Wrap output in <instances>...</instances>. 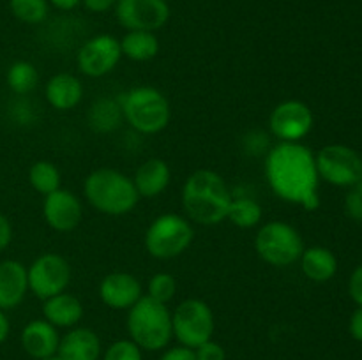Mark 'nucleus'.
I'll return each instance as SVG.
<instances>
[{
	"label": "nucleus",
	"instance_id": "obj_1",
	"mask_svg": "<svg viewBox=\"0 0 362 360\" xmlns=\"http://www.w3.org/2000/svg\"><path fill=\"white\" fill-rule=\"evenodd\" d=\"M265 176L274 194L288 203L317 210L318 175L315 155L299 141H279L265 157Z\"/></svg>",
	"mask_w": 362,
	"mask_h": 360
},
{
	"label": "nucleus",
	"instance_id": "obj_2",
	"mask_svg": "<svg viewBox=\"0 0 362 360\" xmlns=\"http://www.w3.org/2000/svg\"><path fill=\"white\" fill-rule=\"evenodd\" d=\"M232 194L221 175L211 169H198L187 176L182 189V207L189 221L216 226L228 215Z\"/></svg>",
	"mask_w": 362,
	"mask_h": 360
},
{
	"label": "nucleus",
	"instance_id": "obj_3",
	"mask_svg": "<svg viewBox=\"0 0 362 360\" xmlns=\"http://www.w3.org/2000/svg\"><path fill=\"white\" fill-rule=\"evenodd\" d=\"M83 193L88 203L106 215L129 214L140 200L133 179L112 168L94 169L85 179Z\"/></svg>",
	"mask_w": 362,
	"mask_h": 360
},
{
	"label": "nucleus",
	"instance_id": "obj_4",
	"mask_svg": "<svg viewBox=\"0 0 362 360\" xmlns=\"http://www.w3.org/2000/svg\"><path fill=\"white\" fill-rule=\"evenodd\" d=\"M127 330L140 348L156 352L163 349L173 335L172 314L166 304L144 295L127 314Z\"/></svg>",
	"mask_w": 362,
	"mask_h": 360
},
{
	"label": "nucleus",
	"instance_id": "obj_5",
	"mask_svg": "<svg viewBox=\"0 0 362 360\" xmlns=\"http://www.w3.org/2000/svg\"><path fill=\"white\" fill-rule=\"evenodd\" d=\"M126 122L141 134L161 133L170 122L172 109L163 92L154 87H134L119 97Z\"/></svg>",
	"mask_w": 362,
	"mask_h": 360
},
{
	"label": "nucleus",
	"instance_id": "obj_6",
	"mask_svg": "<svg viewBox=\"0 0 362 360\" xmlns=\"http://www.w3.org/2000/svg\"><path fill=\"white\" fill-rule=\"evenodd\" d=\"M194 239L191 221L179 214H163L145 232V249L152 258L170 260L182 254Z\"/></svg>",
	"mask_w": 362,
	"mask_h": 360
},
{
	"label": "nucleus",
	"instance_id": "obj_7",
	"mask_svg": "<svg viewBox=\"0 0 362 360\" xmlns=\"http://www.w3.org/2000/svg\"><path fill=\"white\" fill-rule=\"evenodd\" d=\"M258 256L274 267H288L296 263L304 251L300 233L285 221L265 222L255 239Z\"/></svg>",
	"mask_w": 362,
	"mask_h": 360
},
{
	"label": "nucleus",
	"instance_id": "obj_8",
	"mask_svg": "<svg viewBox=\"0 0 362 360\" xmlns=\"http://www.w3.org/2000/svg\"><path fill=\"white\" fill-rule=\"evenodd\" d=\"M173 335L186 348H198L211 341L214 332V314L200 299H187L177 306L172 314Z\"/></svg>",
	"mask_w": 362,
	"mask_h": 360
},
{
	"label": "nucleus",
	"instance_id": "obj_9",
	"mask_svg": "<svg viewBox=\"0 0 362 360\" xmlns=\"http://www.w3.org/2000/svg\"><path fill=\"white\" fill-rule=\"evenodd\" d=\"M318 175L338 187H350L362 179V157L346 145H327L317 155Z\"/></svg>",
	"mask_w": 362,
	"mask_h": 360
},
{
	"label": "nucleus",
	"instance_id": "obj_10",
	"mask_svg": "<svg viewBox=\"0 0 362 360\" xmlns=\"http://www.w3.org/2000/svg\"><path fill=\"white\" fill-rule=\"evenodd\" d=\"M28 289L37 299L46 300L66 292L71 282V265L57 253L41 254L27 268Z\"/></svg>",
	"mask_w": 362,
	"mask_h": 360
},
{
	"label": "nucleus",
	"instance_id": "obj_11",
	"mask_svg": "<svg viewBox=\"0 0 362 360\" xmlns=\"http://www.w3.org/2000/svg\"><path fill=\"white\" fill-rule=\"evenodd\" d=\"M122 59L120 41L110 34H99L81 44L76 53L78 69L90 78L108 74Z\"/></svg>",
	"mask_w": 362,
	"mask_h": 360
},
{
	"label": "nucleus",
	"instance_id": "obj_12",
	"mask_svg": "<svg viewBox=\"0 0 362 360\" xmlns=\"http://www.w3.org/2000/svg\"><path fill=\"white\" fill-rule=\"evenodd\" d=\"M115 16L127 30L156 32L170 20L166 0H117Z\"/></svg>",
	"mask_w": 362,
	"mask_h": 360
},
{
	"label": "nucleus",
	"instance_id": "obj_13",
	"mask_svg": "<svg viewBox=\"0 0 362 360\" xmlns=\"http://www.w3.org/2000/svg\"><path fill=\"white\" fill-rule=\"evenodd\" d=\"M313 113L303 101H283L272 109L269 127L279 141H299L313 129Z\"/></svg>",
	"mask_w": 362,
	"mask_h": 360
},
{
	"label": "nucleus",
	"instance_id": "obj_14",
	"mask_svg": "<svg viewBox=\"0 0 362 360\" xmlns=\"http://www.w3.org/2000/svg\"><path fill=\"white\" fill-rule=\"evenodd\" d=\"M42 215L49 228L55 232H73L83 217V207L81 201L73 191L57 189L46 194L42 203Z\"/></svg>",
	"mask_w": 362,
	"mask_h": 360
},
{
	"label": "nucleus",
	"instance_id": "obj_15",
	"mask_svg": "<svg viewBox=\"0 0 362 360\" xmlns=\"http://www.w3.org/2000/svg\"><path fill=\"white\" fill-rule=\"evenodd\" d=\"M99 296L103 304L112 309L122 311L133 307L144 296L141 282L127 272H113L103 277L99 284Z\"/></svg>",
	"mask_w": 362,
	"mask_h": 360
},
{
	"label": "nucleus",
	"instance_id": "obj_16",
	"mask_svg": "<svg viewBox=\"0 0 362 360\" xmlns=\"http://www.w3.org/2000/svg\"><path fill=\"white\" fill-rule=\"evenodd\" d=\"M28 292L27 268L18 260L0 261V309L9 311L23 302Z\"/></svg>",
	"mask_w": 362,
	"mask_h": 360
},
{
	"label": "nucleus",
	"instance_id": "obj_17",
	"mask_svg": "<svg viewBox=\"0 0 362 360\" xmlns=\"http://www.w3.org/2000/svg\"><path fill=\"white\" fill-rule=\"evenodd\" d=\"M59 342L60 337L57 327L46 320H32L21 332V346L28 355L37 360L55 355Z\"/></svg>",
	"mask_w": 362,
	"mask_h": 360
},
{
	"label": "nucleus",
	"instance_id": "obj_18",
	"mask_svg": "<svg viewBox=\"0 0 362 360\" xmlns=\"http://www.w3.org/2000/svg\"><path fill=\"white\" fill-rule=\"evenodd\" d=\"M57 353L62 360H98L101 341L90 328H73L60 339Z\"/></svg>",
	"mask_w": 362,
	"mask_h": 360
},
{
	"label": "nucleus",
	"instance_id": "obj_19",
	"mask_svg": "<svg viewBox=\"0 0 362 360\" xmlns=\"http://www.w3.org/2000/svg\"><path fill=\"white\" fill-rule=\"evenodd\" d=\"M83 97V85L74 74L59 73L46 83V99L59 112H67L80 104Z\"/></svg>",
	"mask_w": 362,
	"mask_h": 360
},
{
	"label": "nucleus",
	"instance_id": "obj_20",
	"mask_svg": "<svg viewBox=\"0 0 362 360\" xmlns=\"http://www.w3.org/2000/svg\"><path fill=\"white\" fill-rule=\"evenodd\" d=\"M170 179V166L163 159H148L138 166L133 182L140 198H156L168 187Z\"/></svg>",
	"mask_w": 362,
	"mask_h": 360
},
{
	"label": "nucleus",
	"instance_id": "obj_21",
	"mask_svg": "<svg viewBox=\"0 0 362 360\" xmlns=\"http://www.w3.org/2000/svg\"><path fill=\"white\" fill-rule=\"evenodd\" d=\"M42 314L45 320L49 321L53 327H74L83 316V306L80 299L71 293H59L55 296H49L42 304Z\"/></svg>",
	"mask_w": 362,
	"mask_h": 360
},
{
	"label": "nucleus",
	"instance_id": "obj_22",
	"mask_svg": "<svg viewBox=\"0 0 362 360\" xmlns=\"http://www.w3.org/2000/svg\"><path fill=\"white\" fill-rule=\"evenodd\" d=\"M299 260L304 275L315 282L329 281L334 277L336 270H338V260L327 247L315 246L304 249Z\"/></svg>",
	"mask_w": 362,
	"mask_h": 360
},
{
	"label": "nucleus",
	"instance_id": "obj_23",
	"mask_svg": "<svg viewBox=\"0 0 362 360\" xmlns=\"http://www.w3.org/2000/svg\"><path fill=\"white\" fill-rule=\"evenodd\" d=\"M122 55L134 62H147L159 53V41L154 32L129 30L120 41Z\"/></svg>",
	"mask_w": 362,
	"mask_h": 360
},
{
	"label": "nucleus",
	"instance_id": "obj_24",
	"mask_svg": "<svg viewBox=\"0 0 362 360\" xmlns=\"http://www.w3.org/2000/svg\"><path fill=\"white\" fill-rule=\"evenodd\" d=\"M122 119L119 99L101 97L88 109V126L95 133H112L120 126Z\"/></svg>",
	"mask_w": 362,
	"mask_h": 360
},
{
	"label": "nucleus",
	"instance_id": "obj_25",
	"mask_svg": "<svg viewBox=\"0 0 362 360\" xmlns=\"http://www.w3.org/2000/svg\"><path fill=\"white\" fill-rule=\"evenodd\" d=\"M7 87L16 95H27L37 87L39 73L34 64L27 60H18L7 69Z\"/></svg>",
	"mask_w": 362,
	"mask_h": 360
},
{
	"label": "nucleus",
	"instance_id": "obj_26",
	"mask_svg": "<svg viewBox=\"0 0 362 360\" xmlns=\"http://www.w3.org/2000/svg\"><path fill=\"white\" fill-rule=\"evenodd\" d=\"M28 182H30V186L34 187L39 194H45L46 196V194L60 189L62 176H60L59 168H57L53 162L37 161L30 166V172H28Z\"/></svg>",
	"mask_w": 362,
	"mask_h": 360
},
{
	"label": "nucleus",
	"instance_id": "obj_27",
	"mask_svg": "<svg viewBox=\"0 0 362 360\" xmlns=\"http://www.w3.org/2000/svg\"><path fill=\"white\" fill-rule=\"evenodd\" d=\"M226 219L239 228H255L262 221V207L251 198H237L230 203Z\"/></svg>",
	"mask_w": 362,
	"mask_h": 360
},
{
	"label": "nucleus",
	"instance_id": "obj_28",
	"mask_svg": "<svg viewBox=\"0 0 362 360\" xmlns=\"http://www.w3.org/2000/svg\"><path fill=\"white\" fill-rule=\"evenodd\" d=\"M48 0H9V9L16 20L27 25H39L48 18Z\"/></svg>",
	"mask_w": 362,
	"mask_h": 360
},
{
	"label": "nucleus",
	"instance_id": "obj_29",
	"mask_svg": "<svg viewBox=\"0 0 362 360\" xmlns=\"http://www.w3.org/2000/svg\"><path fill=\"white\" fill-rule=\"evenodd\" d=\"M177 293V281L168 272L154 274L148 281V296L161 304H168Z\"/></svg>",
	"mask_w": 362,
	"mask_h": 360
},
{
	"label": "nucleus",
	"instance_id": "obj_30",
	"mask_svg": "<svg viewBox=\"0 0 362 360\" xmlns=\"http://www.w3.org/2000/svg\"><path fill=\"white\" fill-rule=\"evenodd\" d=\"M105 360H141L140 346L133 341H117L106 349Z\"/></svg>",
	"mask_w": 362,
	"mask_h": 360
},
{
	"label": "nucleus",
	"instance_id": "obj_31",
	"mask_svg": "<svg viewBox=\"0 0 362 360\" xmlns=\"http://www.w3.org/2000/svg\"><path fill=\"white\" fill-rule=\"evenodd\" d=\"M345 210L356 221H362V179L350 186L349 194L345 198Z\"/></svg>",
	"mask_w": 362,
	"mask_h": 360
},
{
	"label": "nucleus",
	"instance_id": "obj_32",
	"mask_svg": "<svg viewBox=\"0 0 362 360\" xmlns=\"http://www.w3.org/2000/svg\"><path fill=\"white\" fill-rule=\"evenodd\" d=\"M194 349H197V352H194L197 360H226L225 349H223L218 342L207 341Z\"/></svg>",
	"mask_w": 362,
	"mask_h": 360
},
{
	"label": "nucleus",
	"instance_id": "obj_33",
	"mask_svg": "<svg viewBox=\"0 0 362 360\" xmlns=\"http://www.w3.org/2000/svg\"><path fill=\"white\" fill-rule=\"evenodd\" d=\"M349 292L354 302H356L359 307H362V263L356 268V270H354L352 277H350Z\"/></svg>",
	"mask_w": 362,
	"mask_h": 360
},
{
	"label": "nucleus",
	"instance_id": "obj_34",
	"mask_svg": "<svg viewBox=\"0 0 362 360\" xmlns=\"http://www.w3.org/2000/svg\"><path fill=\"white\" fill-rule=\"evenodd\" d=\"M161 360H197V355H194V352L191 348L177 346V348L168 349V352L161 356Z\"/></svg>",
	"mask_w": 362,
	"mask_h": 360
},
{
	"label": "nucleus",
	"instance_id": "obj_35",
	"mask_svg": "<svg viewBox=\"0 0 362 360\" xmlns=\"http://www.w3.org/2000/svg\"><path fill=\"white\" fill-rule=\"evenodd\" d=\"M11 240H13V226L6 215L0 214V253L7 249Z\"/></svg>",
	"mask_w": 362,
	"mask_h": 360
},
{
	"label": "nucleus",
	"instance_id": "obj_36",
	"mask_svg": "<svg viewBox=\"0 0 362 360\" xmlns=\"http://www.w3.org/2000/svg\"><path fill=\"white\" fill-rule=\"evenodd\" d=\"M81 2L90 13H106L112 7H115L117 0H81Z\"/></svg>",
	"mask_w": 362,
	"mask_h": 360
},
{
	"label": "nucleus",
	"instance_id": "obj_37",
	"mask_svg": "<svg viewBox=\"0 0 362 360\" xmlns=\"http://www.w3.org/2000/svg\"><path fill=\"white\" fill-rule=\"evenodd\" d=\"M350 334L356 341H362V307H357L350 318Z\"/></svg>",
	"mask_w": 362,
	"mask_h": 360
},
{
	"label": "nucleus",
	"instance_id": "obj_38",
	"mask_svg": "<svg viewBox=\"0 0 362 360\" xmlns=\"http://www.w3.org/2000/svg\"><path fill=\"white\" fill-rule=\"evenodd\" d=\"M53 7L60 11H73L81 4V0H48Z\"/></svg>",
	"mask_w": 362,
	"mask_h": 360
},
{
	"label": "nucleus",
	"instance_id": "obj_39",
	"mask_svg": "<svg viewBox=\"0 0 362 360\" xmlns=\"http://www.w3.org/2000/svg\"><path fill=\"white\" fill-rule=\"evenodd\" d=\"M9 330H11V323L6 316V311L0 309V344H2V342L7 339Z\"/></svg>",
	"mask_w": 362,
	"mask_h": 360
},
{
	"label": "nucleus",
	"instance_id": "obj_40",
	"mask_svg": "<svg viewBox=\"0 0 362 360\" xmlns=\"http://www.w3.org/2000/svg\"><path fill=\"white\" fill-rule=\"evenodd\" d=\"M41 360H62V359H60L59 355H49V356H45V359H41Z\"/></svg>",
	"mask_w": 362,
	"mask_h": 360
}]
</instances>
